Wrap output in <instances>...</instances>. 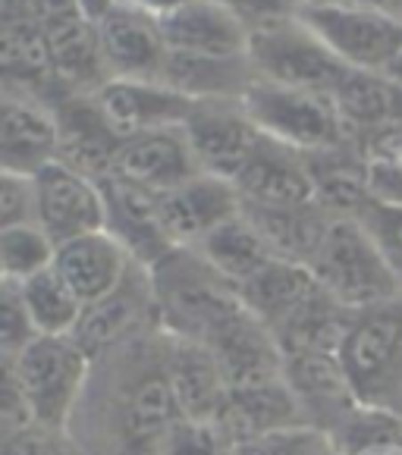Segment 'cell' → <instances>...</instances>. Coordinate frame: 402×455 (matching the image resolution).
Masks as SVG:
<instances>
[{"instance_id": "obj_20", "label": "cell", "mask_w": 402, "mask_h": 455, "mask_svg": "<svg viewBox=\"0 0 402 455\" xmlns=\"http://www.w3.org/2000/svg\"><path fill=\"white\" fill-rule=\"evenodd\" d=\"M198 173V157L189 145L186 129L173 126L123 139L110 176H120V180H129L135 186H145L151 192L164 195Z\"/></svg>"}, {"instance_id": "obj_23", "label": "cell", "mask_w": 402, "mask_h": 455, "mask_svg": "<svg viewBox=\"0 0 402 455\" xmlns=\"http://www.w3.org/2000/svg\"><path fill=\"white\" fill-rule=\"evenodd\" d=\"M164 336H167V377L180 418L217 421L229 395V383L223 377L221 362L201 342L180 339L170 333Z\"/></svg>"}, {"instance_id": "obj_28", "label": "cell", "mask_w": 402, "mask_h": 455, "mask_svg": "<svg viewBox=\"0 0 402 455\" xmlns=\"http://www.w3.org/2000/svg\"><path fill=\"white\" fill-rule=\"evenodd\" d=\"M261 79L252 57H205V54H180L170 51L164 63L161 82L173 92L186 94L189 100H242L248 88Z\"/></svg>"}, {"instance_id": "obj_46", "label": "cell", "mask_w": 402, "mask_h": 455, "mask_svg": "<svg viewBox=\"0 0 402 455\" xmlns=\"http://www.w3.org/2000/svg\"><path fill=\"white\" fill-rule=\"evenodd\" d=\"M123 4H129V7H135V10H145V13H151L155 20H164V16L176 13V10L192 4V0H123Z\"/></svg>"}, {"instance_id": "obj_51", "label": "cell", "mask_w": 402, "mask_h": 455, "mask_svg": "<svg viewBox=\"0 0 402 455\" xmlns=\"http://www.w3.org/2000/svg\"><path fill=\"white\" fill-rule=\"evenodd\" d=\"M387 76H390V79H396V82L402 85V51H399V57L393 60V67L387 69Z\"/></svg>"}, {"instance_id": "obj_14", "label": "cell", "mask_w": 402, "mask_h": 455, "mask_svg": "<svg viewBox=\"0 0 402 455\" xmlns=\"http://www.w3.org/2000/svg\"><path fill=\"white\" fill-rule=\"evenodd\" d=\"M242 204L255 208H299L315 201L309 157L293 145L261 135L258 148L233 180Z\"/></svg>"}, {"instance_id": "obj_2", "label": "cell", "mask_w": 402, "mask_h": 455, "mask_svg": "<svg viewBox=\"0 0 402 455\" xmlns=\"http://www.w3.org/2000/svg\"><path fill=\"white\" fill-rule=\"evenodd\" d=\"M157 323L164 333L208 346V339L245 305L239 286L201 258L198 248H173L151 267Z\"/></svg>"}, {"instance_id": "obj_35", "label": "cell", "mask_w": 402, "mask_h": 455, "mask_svg": "<svg viewBox=\"0 0 402 455\" xmlns=\"http://www.w3.org/2000/svg\"><path fill=\"white\" fill-rule=\"evenodd\" d=\"M22 301L32 317L38 336H73L79 327V317L85 311V301L73 292L57 267H47L35 274L32 280L20 283Z\"/></svg>"}, {"instance_id": "obj_27", "label": "cell", "mask_w": 402, "mask_h": 455, "mask_svg": "<svg viewBox=\"0 0 402 455\" xmlns=\"http://www.w3.org/2000/svg\"><path fill=\"white\" fill-rule=\"evenodd\" d=\"M133 264L135 261L129 258V251L108 229L79 235L73 242H63V245H57V258H54V267L60 270V276L73 286V292L85 305L114 292Z\"/></svg>"}, {"instance_id": "obj_38", "label": "cell", "mask_w": 402, "mask_h": 455, "mask_svg": "<svg viewBox=\"0 0 402 455\" xmlns=\"http://www.w3.org/2000/svg\"><path fill=\"white\" fill-rule=\"evenodd\" d=\"M38 339L26 301H22L20 283H0V362H13Z\"/></svg>"}, {"instance_id": "obj_50", "label": "cell", "mask_w": 402, "mask_h": 455, "mask_svg": "<svg viewBox=\"0 0 402 455\" xmlns=\"http://www.w3.org/2000/svg\"><path fill=\"white\" fill-rule=\"evenodd\" d=\"M383 411H390L393 418H399V424H402V383H399V389H396V393L390 395L387 409H383Z\"/></svg>"}, {"instance_id": "obj_13", "label": "cell", "mask_w": 402, "mask_h": 455, "mask_svg": "<svg viewBox=\"0 0 402 455\" xmlns=\"http://www.w3.org/2000/svg\"><path fill=\"white\" fill-rule=\"evenodd\" d=\"M98 35L110 79L161 82L164 63L170 54L161 20L117 0L114 10L98 20Z\"/></svg>"}, {"instance_id": "obj_21", "label": "cell", "mask_w": 402, "mask_h": 455, "mask_svg": "<svg viewBox=\"0 0 402 455\" xmlns=\"http://www.w3.org/2000/svg\"><path fill=\"white\" fill-rule=\"evenodd\" d=\"M208 348L221 362L229 389L277 380V377H283V368H286V355H283L274 330L264 321H258L245 305L211 336Z\"/></svg>"}, {"instance_id": "obj_5", "label": "cell", "mask_w": 402, "mask_h": 455, "mask_svg": "<svg viewBox=\"0 0 402 455\" xmlns=\"http://www.w3.org/2000/svg\"><path fill=\"white\" fill-rule=\"evenodd\" d=\"M0 364L16 371L35 424L69 430L92 374V358L76 336H38L20 358Z\"/></svg>"}, {"instance_id": "obj_25", "label": "cell", "mask_w": 402, "mask_h": 455, "mask_svg": "<svg viewBox=\"0 0 402 455\" xmlns=\"http://www.w3.org/2000/svg\"><path fill=\"white\" fill-rule=\"evenodd\" d=\"M170 51L205 57H242L248 54L252 28L217 0H192L176 13L161 20Z\"/></svg>"}, {"instance_id": "obj_47", "label": "cell", "mask_w": 402, "mask_h": 455, "mask_svg": "<svg viewBox=\"0 0 402 455\" xmlns=\"http://www.w3.org/2000/svg\"><path fill=\"white\" fill-rule=\"evenodd\" d=\"M114 4H117V0H79L82 13L92 16L94 22H98L100 16H108L110 10H114Z\"/></svg>"}, {"instance_id": "obj_36", "label": "cell", "mask_w": 402, "mask_h": 455, "mask_svg": "<svg viewBox=\"0 0 402 455\" xmlns=\"http://www.w3.org/2000/svg\"><path fill=\"white\" fill-rule=\"evenodd\" d=\"M57 242L38 227V223H22V227L0 229V276L10 283H26L41 270L54 267Z\"/></svg>"}, {"instance_id": "obj_32", "label": "cell", "mask_w": 402, "mask_h": 455, "mask_svg": "<svg viewBox=\"0 0 402 455\" xmlns=\"http://www.w3.org/2000/svg\"><path fill=\"white\" fill-rule=\"evenodd\" d=\"M309 157L315 201L334 217H358L371 201V161L356 145L315 151Z\"/></svg>"}, {"instance_id": "obj_29", "label": "cell", "mask_w": 402, "mask_h": 455, "mask_svg": "<svg viewBox=\"0 0 402 455\" xmlns=\"http://www.w3.org/2000/svg\"><path fill=\"white\" fill-rule=\"evenodd\" d=\"M51 57L60 85L69 94H94L100 85H108L110 76L100 54L98 22L85 13H73L67 20L44 28Z\"/></svg>"}, {"instance_id": "obj_37", "label": "cell", "mask_w": 402, "mask_h": 455, "mask_svg": "<svg viewBox=\"0 0 402 455\" xmlns=\"http://www.w3.org/2000/svg\"><path fill=\"white\" fill-rule=\"evenodd\" d=\"M239 443L221 421H189L180 418L157 455H236Z\"/></svg>"}, {"instance_id": "obj_12", "label": "cell", "mask_w": 402, "mask_h": 455, "mask_svg": "<svg viewBox=\"0 0 402 455\" xmlns=\"http://www.w3.org/2000/svg\"><path fill=\"white\" fill-rule=\"evenodd\" d=\"M289 389L299 399L309 427L336 440L362 411L356 387L349 383L340 355H295L283 368Z\"/></svg>"}, {"instance_id": "obj_11", "label": "cell", "mask_w": 402, "mask_h": 455, "mask_svg": "<svg viewBox=\"0 0 402 455\" xmlns=\"http://www.w3.org/2000/svg\"><path fill=\"white\" fill-rule=\"evenodd\" d=\"M35 195H38V227L57 245L108 227L100 182L67 167L63 161L47 164L35 173Z\"/></svg>"}, {"instance_id": "obj_53", "label": "cell", "mask_w": 402, "mask_h": 455, "mask_svg": "<svg viewBox=\"0 0 402 455\" xmlns=\"http://www.w3.org/2000/svg\"><path fill=\"white\" fill-rule=\"evenodd\" d=\"M302 4H305V0H299V7H302Z\"/></svg>"}, {"instance_id": "obj_31", "label": "cell", "mask_w": 402, "mask_h": 455, "mask_svg": "<svg viewBox=\"0 0 402 455\" xmlns=\"http://www.w3.org/2000/svg\"><path fill=\"white\" fill-rule=\"evenodd\" d=\"M352 321V308L336 301L330 292L318 289L311 299H305L293 315H286L274 327L283 355H336L342 346V336Z\"/></svg>"}, {"instance_id": "obj_43", "label": "cell", "mask_w": 402, "mask_h": 455, "mask_svg": "<svg viewBox=\"0 0 402 455\" xmlns=\"http://www.w3.org/2000/svg\"><path fill=\"white\" fill-rule=\"evenodd\" d=\"M4 368V387H0V436H10L16 430H26L35 424L32 409H28V399L20 387V377L10 364H0Z\"/></svg>"}, {"instance_id": "obj_49", "label": "cell", "mask_w": 402, "mask_h": 455, "mask_svg": "<svg viewBox=\"0 0 402 455\" xmlns=\"http://www.w3.org/2000/svg\"><path fill=\"white\" fill-rule=\"evenodd\" d=\"M327 4H342V7H374V10L387 7V0H327Z\"/></svg>"}, {"instance_id": "obj_44", "label": "cell", "mask_w": 402, "mask_h": 455, "mask_svg": "<svg viewBox=\"0 0 402 455\" xmlns=\"http://www.w3.org/2000/svg\"><path fill=\"white\" fill-rule=\"evenodd\" d=\"M217 4L233 10L248 28H255L270 20H280V16H293L299 10V0H217Z\"/></svg>"}, {"instance_id": "obj_19", "label": "cell", "mask_w": 402, "mask_h": 455, "mask_svg": "<svg viewBox=\"0 0 402 455\" xmlns=\"http://www.w3.org/2000/svg\"><path fill=\"white\" fill-rule=\"evenodd\" d=\"M60 151V126L54 108L35 98L4 94L0 100V170L35 176Z\"/></svg>"}, {"instance_id": "obj_39", "label": "cell", "mask_w": 402, "mask_h": 455, "mask_svg": "<svg viewBox=\"0 0 402 455\" xmlns=\"http://www.w3.org/2000/svg\"><path fill=\"white\" fill-rule=\"evenodd\" d=\"M356 220L368 229L374 245L381 248V255L387 258L393 274L402 280V204L371 198L368 204L358 211Z\"/></svg>"}, {"instance_id": "obj_4", "label": "cell", "mask_w": 402, "mask_h": 455, "mask_svg": "<svg viewBox=\"0 0 402 455\" xmlns=\"http://www.w3.org/2000/svg\"><path fill=\"white\" fill-rule=\"evenodd\" d=\"M340 362L368 409H387L402 383V295L352 311Z\"/></svg>"}, {"instance_id": "obj_9", "label": "cell", "mask_w": 402, "mask_h": 455, "mask_svg": "<svg viewBox=\"0 0 402 455\" xmlns=\"http://www.w3.org/2000/svg\"><path fill=\"white\" fill-rule=\"evenodd\" d=\"M161 327L157 323V301L151 270L133 264L123 283L104 299L88 301L76 327V342L88 352V358H100L117 346Z\"/></svg>"}, {"instance_id": "obj_1", "label": "cell", "mask_w": 402, "mask_h": 455, "mask_svg": "<svg viewBox=\"0 0 402 455\" xmlns=\"http://www.w3.org/2000/svg\"><path fill=\"white\" fill-rule=\"evenodd\" d=\"M176 421L167 336L155 327L94 358L69 434L82 455H157Z\"/></svg>"}, {"instance_id": "obj_16", "label": "cell", "mask_w": 402, "mask_h": 455, "mask_svg": "<svg viewBox=\"0 0 402 455\" xmlns=\"http://www.w3.org/2000/svg\"><path fill=\"white\" fill-rule=\"evenodd\" d=\"M0 76H4V94L35 98L47 108H57L69 94L57 79L44 28L26 16L0 20Z\"/></svg>"}, {"instance_id": "obj_6", "label": "cell", "mask_w": 402, "mask_h": 455, "mask_svg": "<svg viewBox=\"0 0 402 455\" xmlns=\"http://www.w3.org/2000/svg\"><path fill=\"white\" fill-rule=\"evenodd\" d=\"M242 100H245V110L264 135L283 141V145L299 148L305 155L352 145L346 126H342L340 110H336L334 94L327 92L289 88L258 79Z\"/></svg>"}, {"instance_id": "obj_18", "label": "cell", "mask_w": 402, "mask_h": 455, "mask_svg": "<svg viewBox=\"0 0 402 455\" xmlns=\"http://www.w3.org/2000/svg\"><path fill=\"white\" fill-rule=\"evenodd\" d=\"M94 100L120 139L182 126L195 104L164 82L148 79H110L94 92Z\"/></svg>"}, {"instance_id": "obj_34", "label": "cell", "mask_w": 402, "mask_h": 455, "mask_svg": "<svg viewBox=\"0 0 402 455\" xmlns=\"http://www.w3.org/2000/svg\"><path fill=\"white\" fill-rule=\"evenodd\" d=\"M195 248H198L201 258H205L211 267H217L229 283H236V286L248 283L258 270L274 261L270 245L264 242V235L258 233V227L248 220L245 214L233 217V220H227L223 227H217L208 239H201Z\"/></svg>"}, {"instance_id": "obj_30", "label": "cell", "mask_w": 402, "mask_h": 455, "mask_svg": "<svg viewBox=\"0 0 402 455\" xmlns=\"http://www.w3.org/2000/svg\"><path fill=\"white\" fill-rule=\"evenodd\" d=\"M242 214L255 223L258 233L270 245L274 258L309 267L311 258L318 255L324 235H327L334 214L321 208L318 201L299 204V208H255V204H242Z\"/></svg>"}, {"instance_id": "obj_45", "label": "cell", "mask_w": 402, "mask_h": 455, "mask_svg": "<svg viewBox=\"0 0 402 455\" xmlns=\"http://www.w3.org/2000/svg\"><path fill=\"white\" fill-rule=\"evenodd\" d=\"M362 155L368 157V161H377V157H383V161H393V164H399V167H402V123L390 129V132L377 135L371 145H365Z\"/></svg>"}, {"instance_id": "obj_52", "label": "cell", "mask_w": 402, "mask_h": 455, "mask_svg": "<svg viewBox=\"0 0 402 455\" xmlns=\"http://www.w3.org/2000/svg\"><path fill=\"white\" fill-rule=\"evenodd\" d=\"M383 10H387L390 16H396V20L402 22V0H387V7H383Z\"/></svg>"}, {"instance_id": "obj_22", "label": "cell", "mask_w": 402, "mask_h": 455, "mask_svg": "<svg viewBox=\"0 0 402 455\" xmlns=\"http://www.w3.org/2000/svg\"><path fill=\"white\" fill-rule=\"evenodd\" d=\"M57 126H60V151L57 161L92 180H108L114 173L117 151L123 139L100 114L94 94H67L54 108Z\"/></svg>"}, {"instance_id": "obj_3", "label": "cell", "mask_w": 402, "mask_h": 455, "mask_svg": "<svg viewBox=\"0 0 402 455\" xmlns=\"http://www.w3.org/2000/svg\"><path fill=\"white\" fill-rule=\"evenodd\" d=\"M309 267L324 292L352 311L402 295V280L356 217H334Z\"/></svg>"}, {"instance_id": "obj_40", "label": "cell", "mask_w": 402, "mask_h": 455, "mask_svg": "<svg viewBox=\"0 0 402 455\" xmlns=\"http://www.w3.org/2000/svg\"><path fill=\"white\" fill-rule=\"evenodd\" d=\"M236 455H340L330 436L315 427L280 430V434L258 436V440L239 443Z\"/></svg>"}, {"instance_id": "obj_41", "label": "cell", "mask_w": 402, "mask_h": 455, "mask_svg": "<svg viewBox=\"0 0 402 455\" xmlns=\"http://www.w3.org/2000/svg\"><path fill=\"white\" fill-rule=\"evenodd\" d=\"M38 223V195L35 176L0 170V229Z\"/></svg>"}, {"instance_id": "obj_10", "label": "cell", "mask_w": 402, "mask_h": 455, "mask_svg": "<svg viewBox=\"0 0 402 455\" xmlns=\"http://www.w3.org/2000/svg\"><path fill=\"white\" fill-rule=\"evenodd\" d=\"M198 157L201 173L221 176L233 182L252 151L261 141V129L245 110V100L221 98V100H195L192 114L182 123Z\"/></svg>"}, {"instance_id": "obj_17", "label": "cell", "mask_w": 402, "mask_h": 455, "mask_svg": "<svg viewBox=\"0 0 402 455\" xmlns=\"http://www.w3.org/2000/svg\"><path fill=\"white\" fill-rule=\"evenodd\" d=\"M157 198H161L164 229L176 248H195L217 227L242 214V198L233 182L211 173L192 176Z\"/></svg>"}, {"instance_id": "obj_24", "label": "cell", "mask_w": 402, "mask_h": 455, "mask_svg": "<svg viewBox=\"0 0 402 455\" xmlns=\"http://www.w3.org/2000/svg\"><path fill=\"white\" fill-rule=\"evenodd\" d=\"M334 100L358 151L402 123V85L387 73L349 69L346 79L336 85Z\"/></svg>"}, {"instance_id": "obj_7", "label": "cell", "mask_w": 402, "mask_h": 455, "mask_svg": "<svg viewBox=\"0 0 402 455\" xmlns=\"http://www.w3.org/2000/svg\"><path fill=\"white\" fill-rule=\"evenodd\" d=\"M248 57H252L261 79L327 94H334L336 85L352 69L299 20V13L280 16V20L261 22L252 28Z\"/></svg>"}, {"instance_id": "obj_26", "label": "cell", "mask_w": 402, "mask_h": 455, "mask_svg": "<svg viewBox=\"0 0 402 455\" xmlns=\"http://www.w3.org/2000/svg\"><path fill=\"white\" fill-rule=\"evenodd\" d=\"M217 421L229 430L236 443L258 440V436L280 434V430L309 427L305 411H302L295 393L289 389L286 377L233 387Z\"/></svg>"}, {"instance_id": "obj_42", "label": "cell", "mask_w": 402, "mask_h": 455, "mask_svg": "<svg viewBox=\"0 0 402 455\" xmlns=\"http://www.w3.org/2000/svg\"><path fill=\"white\" fill-rule=\"evenodd\" d=\"M0 440H4V455H82L69 430L44 427V424H32Z\"/></svg>"}, {"instance_id": "obj_33", "label": "cell", "mask_w": 402, "mask_h": 455, "mask_svg": "<svg viewBox=\"0 0 402 455\" xmlns=\"http://www.w3.org/2000/svg\"><path fill=\"white\" fill-rule=\"evenodd\" d=\"M318 289H321V283L315 280L311 267L274 258L268 267H261L252 280L242 283L239 295L245 301V308L274 330L283 317L293 315L302 301L311 299Z\"/></svg>"}, {"instance_id": "obj_15", "label": "cell", "mask_w": 402, "mask_h": 455, "mask_svg": "<svg viewBox=\"0 0 402 455\" xmlns=\"http://www.w3.org/2000/svg\"><path fill=\"white\" fill-rule=\"evenodd\" d=\"M100 192H104V208H108V227L104 229L126 248L135 264L151 270L173 251L176 245L164 229L157 192L120 180V176L100 180Z\"/></svg>"}, {"instance_id": "obj_48", "label": "cell", "mask_w": 402, "mask_h": 455, "mask_svg": "<svg viewBox=\"0 0 402 455\" xmlns=\"http://www.w3.org/2000/svg\"><path fill=\"white\" fill-rule=\"evenodd\" d=\"M349 455H402V440L383 443V446H371V449H362V452H349Z\"/></svg>"}, {"instance_id": "obj_8", "label": "cell", "mask_w": 402, "mask_h": 455, "mask_svg": "<svg viewBox=\"0 0 402 455\" xmlns=\"http://www.w3.org/2000/svg\"><path fill=\"white\" fill-rule=\"evenodd\" d=\"M295 13L352 69L387 73L402 51V22L387 10L305 0Z\"/></svg>"}]
</instances>
